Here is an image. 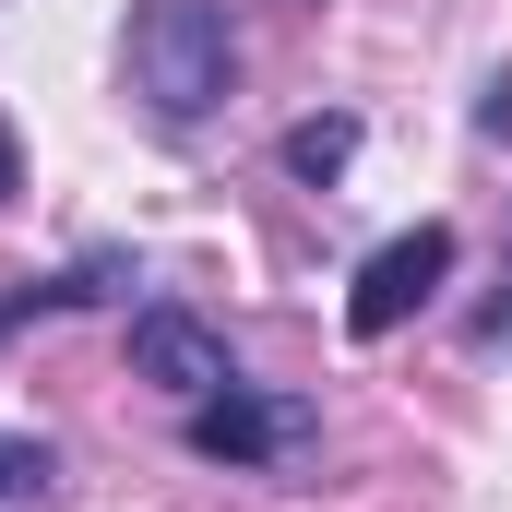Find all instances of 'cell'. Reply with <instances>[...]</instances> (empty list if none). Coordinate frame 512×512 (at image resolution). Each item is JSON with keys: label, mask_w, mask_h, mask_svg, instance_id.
Instances as JSON below:
<instances>
[{"label": "cell", "mask_w": 512, "mask_h": 512, "mask_svg": "<svg viewBox=\"0 0 512 512\" xmlns=\"http://www.w3.org/2000/svg\"><path fill=\"white\" fill-rule=\"evenodd\" d=\"M120 60H131V96H143L155 131H203L239 96V24H227V0H143Z\"/></svg>", "instance_id": "1"}, {"label": "cell", "mask_w": 512, "mask_h": 512, "mask_svg": "<svg viewBox=\"0 0 512 512\" xmlns=\"http://www.w3.org/2000/svg\"><path fill=\"white\" fill-rule=\"evenodd\" d=\"M179 441L203 453V465H310L322 453V405L310 393H203V405H179Z\"/></svg>", "instance_id": "2"}, {"label": "cell", "mask_w": 512, "mask_h": 512, "mask_svg": "<svg viewBox=\"0 0 512 512\" xmlns=\"http://www.w3.org/2000/svg\"><path fill=\"white\" fill-rule=\"evenodd\" d=\"M441 274H453V227H441V215H417L405 239H382V251L358 262V286H346V334H358V346L405 334V322L441 298Z\"/></svg>", "instance_id": "3"}, {"label": "cell", "mask_w": 512, "mask_h": 512, "mask_svg": "<svg viewBox=\"0 0 512 512\" xmlns=\"http://www.w3.org/2000/svg\"><path fill=\"white\" fill-rule=\"evenodd\" d=\"M131 370H143L155 393H179V405H203V393L239 382L227 334H215V322H191L179 298H143V310H131Z\"/></svg>", "instance_id": "4"}, {"label": "cell", "mask_w": 512, "mask_h": 512, "mask_svg": "<svg viewBox=\"0 0 512 512\" xmlns=\"http://www.w3.org/2000/svg\"><path fill=\"white\" fill-rule=\"evenodd\" d=\"M346 155H358V120H346V108H322V120L286 131V179H310V191H322V179H346Z\"/></svg>", "instance_id": "5"}, {"label": "cell", "mask_w": 512, "mask_h": 512, "mask_svg": "<svg viewBox=\"0 0 512 512\" xmlns=\"http://www.w3.org/2000/svg\"><path fill=\"white\" fill-rule=\"evenodd\" d=\"M48 489V441H0V501H36Z\"/></svg>", "instance_id": "6"}, {"label": "cell", "mask_w": 512, "mask_h": 512, "mask_svg": "<svg viewBox=\"0 0 512 512\" xmlns=\"http://www.w3.org/2000/svg\"><path fill=\"white\" fill-rule=\"evenodd\" d=\"M477 358H512V274H501V298L477 310Z\"/></svg>", "instance_id": "7"}, {"label": "cell", "mask_w": 512, "mask_h": 512, "mask_svg": "<svg viewBox=\"0 0 512 512\" xmlns=\"http://www.w3.org/2000/svg\"><path fill=\"white\" fill-rule=\"evenodd\" d=\"M24 191V143H12V120H0V203Z\"/></svg>", "instance_id": "8"}]
</instances>
